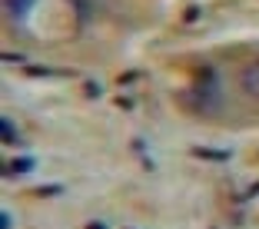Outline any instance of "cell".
Listing matches in <instances>:
<instances>
[{
	"label": "cell",
	"mask_w": 259,
	"mask_h": 229,
	"mask_svg": "<svg viewBox=\"0 0 259 229\" xmlns=\"http://www.w3.org/2000/svg\"><path fill=\"white\" fill-rule=\"evenodd\" d=\"M239 83H243V90L249 93V97H256V100H259V60L246 63L243 76H239Z\"/></svg>",
	"instance_id": "obj_2"
},
{
	"label": "cell",
	"mask_w": 259,
	"mask_h": 229,
	"mask_svg": "<svg viewBox=\"0 0 259 229\" xmlns=\"http://www.w3.org/2000/svg\"><path fill=\"white\" fill-rule=\"evenodd\" d=\"M30 169H33V160H30V156H23V160H14V163H10L7 173H30Z\"/></svg>",
	"instance_id": "obj_5"
},
{
	"label": "cell",
	"mask_w": 259,
	"mask_h": 229,
	"mask_svg": "<svg viewBox=\"0 0 259 229\" xmlns=\"http://www.w3.org/2000/svg\"><path fill=\"white\" fill-rule=\"evenodd\" d=\"M40 196H54V193H63V186H40Z\"/></svg>",
	"instance_id": "obj_7"
},
{
	"label": "cell",
	"mask_w": 259,
	"mask_h": 229,
	"mask_svg": "<svg viewBox=\"0 0 259 229\" xmlns=\"http://www.w3.org/2000/svg\"><path fill=\"white\" fill-rule=\"evenodd\" d=\"M4 7H7V14H10V20H27V14H30V7H33V0H4Z\"/></svg>",
	"instance_id": "obj_3"
},
{
	"label": "cell",
	"mask_w": 259,
	"mask_h": 229,
	"mask_svg": "<svg viewBox=\"0 0 259 229\" xmlns=\"http://www.w3.org/2000/svg\"><path fill=\"white\" fill-rule=\"evenodd\" d=\"M0 229H10V213H0Z\"/></svg>",
	"instance_id": "obj_8"
},
{
	"label": "cell",
	"mask_w": 259,
	"mask_h": 229,
	"mask_svg": "<svg viewBox=\"0 0 259 229\" xmlns=\"http://www.w3.org/2000/svg\"><path fill=\"white\" fill-rule=\"evenodd\" d=\"M0 133H4V143H20V133H17V126H14V120L10 116H0Z\"/></svg>",
	"instance_id": "obj_4"
},
{
	"label": "cell",
	"mask_w": 259,
	"mask_h": 229,
	"mask_svg": "<svg viewBox=\"0 0 259 229\" xmlns=\"http://www.w3.org/2000/svg\"><path fill=\"white\" fill-rule=\"evenodd\" d=\"M193 153L203 160H229V153H216V150H193Z\"/></svg>",
	"instance_id": "obj_6"
},
{
	"label": "cell",
	"mask_w": 259,
	"mask_h": 229,
	"mask_svg": "<svg viewBox=\"0 0 259 229\" xmlns=\"http://www.w3.org/2000/svg\"><path fill=\"white\" fill-rule=\"evenodd\" d=\"M186 103H190L193 110H199V113H213V110L220 107V83H216L213 70H206L196 80V86L186 93Z\"/></svg>",
	"instance_id": "obj_1"
},
{
	"label": "cell",
	"mask_w": 259,
	"mask_h": 229,
	"mask_svg": "<svg viewBox=\"0 0 259 229\" xmlns=\"http://www.w3.org/2000/svg\"><path fill=\"white\" fill-rule=\"evenodd\" d=\"M87 229H107V226H103V222H90V226H87Z\"/></svg>",
	"instance_id": "obj_9"
}]
</instances>
